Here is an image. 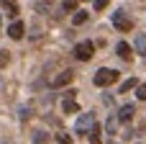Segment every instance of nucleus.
Masks as SVG:
<instances>
[{"label":"nucleus","mask_w":146,"mask_h":144,"mask_svg":"<svg viewBox=\"0 0 146 144\" xmlns=\"http://www.w3.org/2000/svg\"><path fill=\"white\" fill-rule=\"evenodd\" d=\"M77 3H80V0H62L64 13H77Z\"/></svg>","instance_id":"nucleus-14"},{"label":"nucleus","mask_w":146,"mask_h":144,"mask_svg":"<svg viewBox=\"0 0 146 144\" xmlns=\"http://www.w3.org/2000/svg\"><path fill=\"white\" fill-rule=\"evenodd\" d=\"M113 26H115L118 31H131V28H133V21H131L123 10H118V13H113Z\"/></svg>","instance_id":"nucleus-3"},{"label":"nucleus","mask_w":146,"mask_h":144,"mask_svg":"<svg viewBox=\"0 0 146 144\" xmlns=\"http://www.w3.org/2000/svg\"><path fill=\"white\" fill-rule=\"evenodd\" d=\"M62 108H64V113H77V111H80V106H77L74 98H67V100L62 103Z\"/></svg>","instance_id":"nucleus-10"},{"label":"nucleus","mask_w":146,"mask_h":144,"mask_svg":"<svg viewBox=\"0 0 146 144\" xmlns=\"http://www.w3.org/2000/svg\"><path fill=\"white\" fill-rule=\"evenodd\" d=\"M92 126H95V116L87 113V116H82V119L77 121V134H85V131H90Z\"/></svg>","instance_id":"nucleus-5"},{"label":"nucleus","mask_w":146,"mask_h":144,"mask_svg":"<svg viewBox=\"0 0 146 144\" xmlns=\"http://www.w3.org/2000/svg\"><path fill=\"white\" fill-rule=\"evenodd\" d=\"M115 52H118V57H121V59H131V57H133V46H131L128 41H118Z\"/></svg>","instance_id":"nucleus-7"},{"label":"nucleus","mask_w":146,"mask_h":144,"mask_svg":"<svg viewBox=\"0 0 146 144\" xmlns=\"http://www.w3.org/2000/svg\"><path fill=\"white\" fill-rule=\"evenodd\" d=\"M92 54H95V44H92V41H80V44L74 46V57H77L80 62L92 59Z\"/></svg>","instance_id":"nucleus-2"},{"label":"nucleus","mask_w":146,"mask_h":144,"mask_svg":"<svg viewBox=\"0 0 146 144\" xmlns=\"http://www.w3.org/2000/svg\"><path fill=\"white\" fill-rule=\"evenodd\" d=\"M108 8V0H95V10H105Z\"/></svg>","instance_id":"nucleus-19"},{"label":"nucleus","mask_w":146,"mask_h":144,"mask_svg":"<svg viewBox=\"0 0 146 144\" xmlns=\"http://www.w3.org/2000/svg\"><path fill=\"white\" fill-rule=\"evenodd\" d=\"M90 144H103V131H100V124L95 121V126L90 129Z\"/></svg>","instance_id":"nucleus-9"},{"label":"nucleus","mask_w":146,"mask_h":144,"mask_svg":"<svg viewBox=\"0 0 146 144\" xmlns=\"http://www.w3.org/2000/svg\"><path fill=\"white\" fill-rule=\"evenodd\" d=\"M56 142H59V144H72V137H69V134H59Z\"/></svg>","instance_id":"nucleus-18"},{"label":"nucleus","mask_w":146,"mask_h":144,"mask_svg":"<svg viewBox=\"0 0 146 144\" xmlns=\"http://www.w3.org/2000/svg\"><path fill=\"white\" fill-rule=\"evenodd\" d=\"M0 5H3V10H8V15H15V13H18L15 0H0Z\"/></svg>","instance_id":"nucleus-11"},{"label":"nucleus","mask_w":146,"mask_h":144,"mask_svg":"<svg viewBox=\"0 0 146 144\" xmlns=\"http://www.w3.org/2000/svg\"><path fill=\"white\" fill-rule=\"evenodd\" d=\"M92 82H95L98 88H108V85L118 82V70H110V67H103V70H98V72H95Z\"/></svg>","instance_id":"nucleus-1"},{"label":"nucleus","mask_w":146,"mask_h":144,"mask_svg":"<svg viewBox=\"0 0 146 144\" xmlns=\"http://www.w3.org/2000/svg\"><path fill=\"white\" fill-rule=\"evenodd\" d=\"M133 88H139V80H136V77H128V80L121 85V93H128V90H133Z\"/></svg>","instance_id":"nucleus-13"},{"label":"nucleus","mask_w":146,"mask_h":144,"mask_svg":"<svg viewBox=\"0 0 146 144\" xmlns=\"http://www.w3.org/2000/svg\"><path fill=\"white\" fill-rule=\"evenodd\" d=\"M23 31H26V26H23L21 21H13V23L8 26V36H10V39H15V41H18V39H23Z\"/></svg>","instance_id":"nucleus-6"},{"label":"nucleus","mask_w":146,"mask_h":144,"mask_svg":"<svg viewBox=\"0 0 146 144\" xmlns=\"http://www.w3.org/2000/svg\"><path fill=\"white\" fill-rule=\"evenodd\" d=\"M33 142L36 144H46V134H44V131H36V134H33Z\"/></svg>","instance_id":"nucleus-17"},{"label":"nucleus","mask_w":146,"mask_h":144,"mask_svg":"<svg viewBox=\"0 0 146 144\" xmlns=\"http://www.w3.org/2000/svg\"><path fill=\"white\" fill-rule=\"evenodd\" d=\"M136 95H139V100H146V82H141L136 88Z\"/></svg>","instance_id":"nucleus-16"},{"label":"nucleus","mask_w":146,"mask_h":144,"mask_svg":"<svg viewBox=\"0 0 146 144\" xmlns=\"http://www.w3.org/2000/svg\"><path fill=\"white\" fill-rule=\"evenodd\" d=\"M133 113H136V108L128 103V106H123V108L118 111V121H123V124H126V121H131V119H133Z\"/></svg>","instance_id":"nucleus-8"},{"label":"nucleus","mask_w":146,"mask_h":144,"mask_svg":"<svg viewBox=\"0 0 146 144\" xmlns=\"http://www.w3.org/2000/svg\"><path fill=\"white\" fill-rule=\"evenodd\" d=\"M136 49H139V54H146V36L136 39Z\"/></svg>","instance_id":"nucleus-15"},{"label":"nucleus","mask_w":146,"mask_h":144,"mask_svg":"<svg viewBox=\"0 0 146 144\" xmlns=\"http://www.w3.org/2000/svg\"><path fill=\"white\" fill-rule=\"evenodd\" d=\"M74 80V72L72 70H64V72H59L54 80H51V88H64V85H69Z\"/></svg>","instance_id":"nucleus-4"},{"label":"nucleus","mask_w":146,"mask_h":144,"mask_svg":"<svg viewBox=\"0 0 146 144\" xmlns=\"http://www.w3.org/2000/svg\"><path fill=\"white\" fill-rule=\"evenodd\" d=\"M87 15H90L87 10H77V13L72 15V23H74V26H82V23L87 21Z\"/></svg>","instance_id":"nucleus-12"}]
</instances>
